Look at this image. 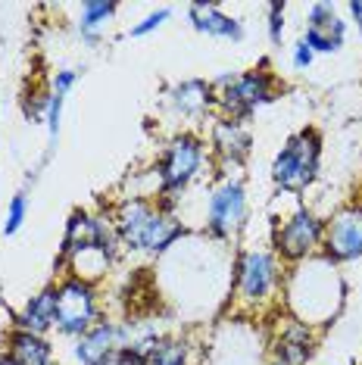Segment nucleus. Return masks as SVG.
Returning <instances> with one entry per match:
<instances>
[{
	"label": "nucleus",
	"mask_w": 362,
	"mask_h": 365,
	"mask_svg": "<svg viewBox=\"0 0 362 365\" xmlns=\"http://www.w3.org/2000/svg\"><path fill=\"white\" fill-rule=\"evenodd\" d=\"M203 165V140L197 135H178L169 140L156 163V178H160V197H175L181 194L191 181L197 178Z\"/></svg>",
	"instance_id": "5"
},
{
	"label": "nucleus",
	"mask_w": 362,
	"mask_h": 365,
	"mask_svg": "<svg viewBox=\"0 0 362 365\" xmlns=\"http://www.w3.org/2000/svg\"><path fill=\"white\" fill-rule=\"evenodd\" d=\"M269 38H272V44H281V38H284V4L281 0L269 4Z\"/></svg>",
	"instance_id": "22"
},
{
	"label": "nucleus",
	"mask_w": 362,
	"mask_h": 365,
	"mask_svg": "<svg viewBox=\"0 0 362 365\" xmlns=\"http://www.w3.org/2000/svg\"><path fill=\"white\" fill-rule=\"evenodd\" d=\"M0 365H19V362H16L13 356H4V359H0Z\"/></svg>",
	"instance_id": "27"
},
{
	"label": "nucleus",
	"mask_w": 362,
	"mask_h": 365,
	"mask_svg": "<svg viewBox=\"0 0 362 365\" xmlns=\"http://www.w3.org/2000/svg\"><path fill=\"white\" fill-rule=\"evenodd\" d=\"M169 16H172L169 10H156V13H150V16H144V19L138 22V26H131V31H128V35H131V38H144V35H150V31H156V29H160L162 22L169 19Z\"/></svg>",
	"instance_id": "23"
},
{
	"label": "nucleus",
	"mask_w": 362,
	"mask_h": 365,
	"mask_svg": "<svg viewBox=\"0 0 362 365\" xmlns=\"http://www.w3.org/2000/svg\"><path fill=\"white\" fill-rule=\"evenodd\" d=\"M343 35H347V22L337 19L331 4H312L309 6V26L303 41L309 44L312 53H334L341 51Z\"/></svg>",
	"instance_id": "12"
},
{
	"label": "nucleus",
	"mask_w": 362,
	"mask_h": 365,
	"mask_svg": "<svg viewBox=\"0 0 362 365\" xmlns=\"http://www.w3.org/2000/svg\"><path fill=\"white\" fill-rule=\"evenodd\" d=\"M6 356H13L19 365H56L53 346L44 337L29 334V331L13 328L6 334Z\"/></svg>",
	"instance_id": "18"
},
{
	"label": "nucleus",
	"mask_w": 362,
	"mask_h": 365,
	"mask_svg": "<svg viewBox=\"0 0 362 365\" xmlns=\"http://www.w3.org/2000/svg\"><path fill=\"white\" fill-rule=\"evenodd\" d=\"M343 303V281L337 275L331 259H303L297 262L294 275L287 278V306L297 312L303 325H325L341 312Z\"/></svg>",
	"instance_id": "1"
},
{
	"label": "nucleus",
	"mask_w": 362,
	"mask_h": 365,
	"mask_svg": "<svg viewBox=\"0 0 362 365\" xmlns=\"http://www.w3.org/2000/svg\"><path fill=\"white\" fill-rule=\"evenodd\" d=\"M212 150L225 163H244L250 153V131L237 119H222L212 125Z\"/></svg>",
	"instance_id": "15"
},
{
	"label": "nucleus",
	"mask_w": 362,
	"mask_h": 365,
	"mask_svg": "<svg viewBox=\"0 0 362 365\" xmlns=\"http://www.w3.org/2000/svg\"><path fill=\"white\" fill-rule=\"evenodd\" d=\"M281 287V262L275 250H244L234 262V297L244 306H262Z\"/></svg>",
	"instance_id": "4"
},
{
	"label": "nucleus",
	"mask_w": 362,
	"mask_h": 365,
	"mask_svg": "<svg viewBox=\"0 0 362 365\" xmlns=\"http://www.w3.org/2000/svg\"><path fill=\"white\" fill-rule=\"evenodd\" d=\"M272 365H287V362H278V359H275V362H272Z\"/></svg>",
	"instance_id": "28"
},
{
	"label": "nucleus",
	"mask_w": 362,
	"mask_h": 365,
	"mask_svg": "<svg viewBox=\"0 0 362 365\" xmlns=\"http://www.w3.org/2000/svg\"><path fill=\"white\" fill-rule=\"evenodd\" d=\"M191 26L200 31V35H212V38H228V41L244 38L241 22L225 16L216 4H191Z\"/></svg>",
	"instance_id": "17"
},
{
	"label": "nucleus",
	"mask_w": 362,
	"mask_h": 365,
	"mask_svg": "<svg viewBox=\"0 0 362 365\" xmlns=\"http://www.w3.org/2000/svg\"><path fill=\"white\" fill-rule=\"evenodd\" d=\"M166 101H169L172 110H175L178 115H185V119H197V115H203L207 110L216 106L212 85H210V81H200V78H187V81L172 85L169 94H166Z\"/></svg>",
	"instance_id": "13"
},
{
	"label": "nucleus",
	"mask_w": 362,
	"mask_h": 365,
	"mask_svg": "<svg viewBox=\"0 0 362 365\" xmlns=\"http://www.w3.org/2000/svg\"><path fill=\"white\" fill-rule=\"evenodd\" d=\"M312 350H316V334H312L309 325L291 319L287 325L281 328V334L275 340V356L278 362H287V365H303L309 362Z\"/></svg>",
	"instance_id": "14"
},
{
	"label": "nucleus",
	"mask_w": 362,
	"mask_h": 365,
	"mask_svg": "<svg viewBox=\"0 0 362 365\" xmlns=\"http://www.w3.org/2000/svg\"><path fill=\"white\" fill-rule=\"evenodd\" d=\"M119 6L110 0H85L81 4V19H78V35L88 44H97L103 35V29L110 26V19L116 16Z\"/></svg>",
	"instance_id": "19"
},
{
	"label": "nucleus",
	"mask_w": 362,
	"mask_h": 365,
	"mask_svg": "<svg viewBox=\"0 0 362 365\" xmlns=\"http://www.w3.org/2000/svg\"><path fill=\"white\" fill-rule=\"evenodd\" d=\"M350 13H353V19H356V26L362 29V0H350Z\"/></svg>",
	"instance_id": "26"
},
{
	"label": "nucleus",
	"mask_w": 362,
	"mask_h": 365,
	"mask_svg": "<svg viewBox=\"0 0 362 365\" xmlns=\"http://www.w3.org/2000/svg\"><path fill=\"white\" fill-rule=\"evenodd\" d=\"M325 240V222L316 212L297 206L284 222H278L275 228V256L287 262H303L322 247Z\"/></svg>",
	"instance_id": "8"
},
{
	"label": "nucleus",
	"mask_w": 362,
	"mask_h": 365,
	"mask_svg": "<svg viewBox=\"0 0 362 365\" xmlns=\"http://www.w3.org/2000/svg\"><path fill=\"white\" fill-rule=\"evenodd\" d=\"M113 228L122 247L144 253H166L178 237H185V225L172 212H162L144 197H125L116 206Z\"/></svg>",
	"instance_id": "2"
},
{
	"label": "nucleus",
	"mask_w": 362,
	"mask_h": 365,
	"mask_svg": "<svg viewBox=\"0 0 362 365\" xmlns=\"http://www.w3.org/2000/svg\"><path fill=\"white\" fill-rule=\"evenodd\" d=\"M325 259L331 262H350L362 256V206H343L331 215L325 225V240H322Z\"/></svg>",
	"instance_id": "10"
},
{
	"label": "nucleus",
	"mask_w": 362,
	"mask_h": 365,
	"mask_svg": "<svg viewBox=\"0 0 362 365\" xmlns=\"http://www.w3.org/2000/svg\"><path fill=\"white\" fill-rule=\"evenodd\" d=\"M275 101V78L272 72L262 66V69L244 72V76H234L232 85L222 88V94L216 97V106L225 113V119H250L259 106H266Z\"/></svg>",
	"instance_id": "7"
},
{
	"label": "nucleus",
	"mask_w": 362,
	"mask_h": 365,
	"mask_svg": "<svg viewBox=\"0 0 362 365\" xmlns=\"http://www.w3.org/2000/svg\"><path fill=\"white\" fill-rule=\"evenodd\" d=\"M312 56H316V53L309 51V44H306V41H300V44L294 47V66H297V69H309Z\"/></svg>",
	"instance_id": "25"
},
{
	"label": "nucleus",
	"mask_w": 362,
	"mask_h": 365,
	"mask_svg": "<svg viewBox=\"0 0 362 365\" xmlns=\"http://www.w3.org/2000/svg\"><path fill=\"white\" fill-rule=\"evenodd\" d=\"M147 365H187V344L185 340H160Z\"/></svg>",
	"instance_id": "20"
},
{
	"label": "nucleus",
	"mask_w": 362,
	"mask_h": 365,
	"mask_svg": "<svg viewBox=\"0 0 362 365\" xmlns=\"http://www.w3.org/2000/svg\"><path fill=\"white\" fill-rule=\"evenodd\" d=\"M247 222V190L241 181L225 178L210 190L207 203V231L212 237H232Z\"/></svg>",
	"instance_id": "9"
},
{
	"label": "nucleus",
	"mask_w": 362,
	"mask_h": 365,
	"mask_svg": "<svg viewBox=\"0 0 362 365\" xmlns=\"http://www.w3.org/2000/svg\"><path fill=\"white\" fill-rule=\"evenodd\" d=\"M29 215V203H26V194H16L10 200V210H6V222H4V235H16L22 228Z\"/></svg>",
	"instance_id": "21"
},
{
	"label": "nucleus",
	"mask_w": 362,
	"mask_h": 365,
	"mask_svg": "<svg viewBox=\"0 0 362 365\" xmlns=\"http://www.w3.org/2000/svg\"><path fill=\"white\" fill-rule=\"evenodd\" d=\"M53 325L66 337H81L97 325V294L94 284L81 278H63L56 284V312Z\"/></svg>",
	"instance_id": "6"
},
{
	"label": "nucleus",
	"mask_w": 362,
	"mask_h": 365,
	"mask_svg": "<svg viewBox=\"0 0 362 365\" xmlns=\"http://www.w3.org/2000/svg\"><path fill=\"white\" fill-rule=\"evenodd\" d=\"M122 350V328L113 322H97L76 340V359L81 365H113Z\"/></svg>",
	"instance_id": "11"
},
{
	"label": "nucleus",
	"mask_w": 362,
	"mask_h": 365,
	"mask_svg": "<svg viewBox=\"0 0 362 365\" xmlns=\"http://www.w3.org/2000/svg\"><path fill=\"white\" fill-rule=\"evenodd\" d=\"M319 160H322V138L316 128H303L294 138H287L281 153L272 163V181L287 194L306 190L319 175Z\"/></svg>",
	"instance_id": "3"
},
{
	"label": "nucleus",
	"mask_w": 362,
	"mask_h": 365,
	"mask_svg": "<svg viewBox=\"0 0 362 365\" xmlns=\"http://www.w3.org/2000/svg\"><path fill=\"white\" fill-rule=\"evenodd\" d=\"M76 81H78V72L76 69H60V72H56V76H53V91H60V94H69V91L72 88H76Z\"/></svg>",
	"instance_id": "24"
},
{
	"label": "nucleus",
	"mask_w": 362,
	"mask_h": 365,
	"mask_svg": "<svg viewBox=\"0 0 362 365\" xmlns=\"http://www.w3.org/2000/svg\"><path fill=\"white\" fill-rule=\"evenodd\" d=\"M53 312H56V284L44 287L38 297H31L26 303V309L16 315V328L44 337L53 328Z\"/></svg>",
	"instance_id": "16"
}]
</instances>
